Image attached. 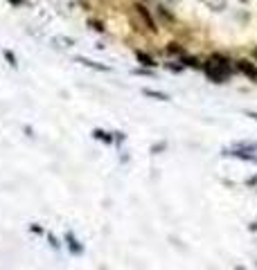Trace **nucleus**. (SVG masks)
I'll use <instances>...</instances> for the list:
<instances>
[{
	"label": "nucleus",
	"mask_w": 257,
	"mask_h": 270,
	"mask_svg": "<svg viewBox=\"0 0 257 270\" xmlns=\"http://www.w3.org/2000/svg\"><path fill=\"white\" fill-rule=\"evenodd\" d=\"M203 70H205V74H208L214 84H224V81L230 77V72H232L230 61H228L225 57H221V54L210 57V61L203 65Z\"/></svg>",
	"instance_id": "f257e3e1"
},
{
	"label": "nucleus",
	"mask_w": 257,
	"mask_h": 270,
	"mask_svg": "<svg viewBox=\"0 0 257 270\" xmlns=\"http://www.w3.org/2000/svg\"><path fill=\"white\" fill-rule=\"evenodd\" d=\"M133 9H135V11H138V16H140V18H142V21H145V25H147V27H149L151 32H156V23H154V18H151V16H149V11H147V7H145V5H140V2H138V5H135V7H133Z\"/></svg>",
	"instance_id": "f03ea898"
},
{
	"label": "nucleus",
	"mask_w": 257,
	"mask_h": 270,
	"mask_svg": "<svg viewBox=\"0 0 257 270\" xmlns=\"http://www.w3.org/2000/svg\"><path fill=\"white\" fill-rule=\"evenodd\" d=\"M237 68H239L244 74H248L251 79H257V70L253 63H248V61H237Z\"/></svg>",
	"instance_id": "7ed1b4c3"
},
{
	"label": "nucleus",
	"mask_w": 257,
	"mask_h": 270,
	"mask_svg": "<svg viewBox=\"0 0 257 270\" xmlns=\"http://www.w3.org/2000/svg\"><path fill=\"white\" fill-rule=\"evenodd\" d=\"M135 57H138V61L142 65H147V68H154V65H156V61L147 52H140V50H135Z\"/></svg>",
	"instance_id": "20e7f679"
},
{
	"label": "nucleus",
	"mask_w": 257,
	"mask_h": 270,
	"mask_svg": "<svg viewBox=\"0 0 257 270\" xmlns=\"http://www.w3.org/2000/svg\"><path fill=\"white\" fill-rule=\"evenodd\" d=\"M65 239H68V243H70V250H72V252H81V245H77V241H75V237H72V234H68V237H65Z\"/></svg>",
	"instance_id": "39448f33"
},
{
	"label": "nucleus",
	"mask_w": 257,
	"mask_h": 270,
	"mask_svg": "<svg viewBox=\"0 0 257 270\" xmlns=\"http://www.w3.org/2000/svg\"><path fill=\"white\" fill-rule=\"evenodd\" d=\"M145 95H147V97H156V99H161V101H167V95H162V92H154V90H145Z\"/></svg>",
	"instance_id": "423d86ee"
},
{
	"label": "nucleus",
	"mask_w": 257,
	"mask_h": 270,
	"mask_svg": "<svg viewBox=\"0 0 257 270\" xmlns=\"http://www.w3.org/2000/svg\"><path fill=\"white\" fill-rule=\"evenodd\" d=\"M167 52H169V54H181V52H183V48H181V45H176V43H169Z\"/></svg>",
	"instance_id": "0eeeda50"
},
{
	"label": "nucleus",
	"mask_w": 257,
	"mask_h": 270,
	"mask_svg": "<svg viewBox=\"0 0 257 270\" xmlns=\"http://www.w3.org/2000/svg\"><path fill=\"white\" fill-rule=\"evenodd\" d=\"M93 135H95V138H99V140H104V142H111V138H108V135H106L104 131H95Z\"/></svg>",
	"instance_id": "6e6552de"
},
{
	"label": "nucleus",
	"mask_w": 257,
	"mask_h": 270,
	"mask_svg": "<svg viewBox=\"0 0 257 270\" xmlns=\"http://www.w3.org/2000/svg\"><path fill=\"white\" fill-rule=\"evenodd\" d=\"M183 63L188 65V68H198V61H196V59H185Z\"/></svg>",
	"instance_id": "1a4fd4ad"
},
{
	"label": "nucleus",
	"mask_w": 257,
	"mask_h": 270,
	"mask_svg": "<svg viewBox=\"0 0 257 270\" xmlns=\"http://www.w3.org/2000/svg\"><path fill=\"white\" fill-rule=\"evenodd\" d=\"M5 57L9 59V63H11V65H16V57H14V52H7V50H5Z\"/></svg>",
	"instance_id": "9d476101"
},
{
	"label": "nucleus",
	"mask_w": 257,
	"mask_h": 270,
	"mask_svg": "<svg viewBox=\"0 0 257 270\" xmlns=\"http://www.w3.org/2000/svg\"><path fill=\"white\" fill-rule=\"evenodd\" d=\"M9 2H14V5H21L23 0H9Z\"/></svg>",
	"instance_id": "9b49d317"
},
{
	"label": "nucleus",
	"mask_w": 257,
	"mask_h": 270,
	"mask_svg": "<svg viewBox=\"0 0 257 270\" xmlns=\"http://www.w3.org/2000/svg\"><path fill=\"white\" fill-rule=\"evenodd\" d=\"M255 57H257V48H255Z\"/></svg>",
	"instance_id": "f8f14e48"
}]
</instances>
